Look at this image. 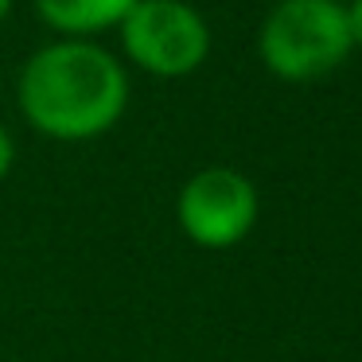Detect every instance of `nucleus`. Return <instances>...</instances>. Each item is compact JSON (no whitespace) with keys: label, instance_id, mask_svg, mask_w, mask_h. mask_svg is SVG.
Wrapping results in <instances>:
<instances>
[{"label":"nucleus","instance_id":"1","mask_svg":"<svg viewBox=\"0 0 362 362\" xmlns=\"http://www.w3.org/2000/svg\"><path fill=\"white\" fill-rule=\"evenodd\" d=\"M16 105L35 133L63 144L105 136L129 110V71L98 40L43 43L24 59Z\"/></svg>","mask_w":362,"mask_h":362},{"label":"nucleus","instance_id":"6","mask_svg":"<svg viewBox=\"0 0 362 362\" xmlns=\"http://www.w3.org/2000/svg\"><path fill=\"white\" fill-rule=\"evenodd\" d=\"M12 164H16V141H12L8 129L0 125V180L12 172Z\"/></svg>","mask_w":362,"mask_h":362},{"label":"nucleus","instance_id":"4","mask_svg":"<svg viewBox=\"0 0 362 362\" xmlns=\"http://www.w3.org/2000/svg\"><path fill=\"white\" fill-rule=\"evenodd\" d=\"M261 199L238 168H203L180 187L175 222L199 250H230L257 226Z\"/></svg>","mask_w":362,"mask_h":362},{"label":"nucleus","instance_id":"5","mask_svg":"<svg viewBox=\"0 0 362 362\" xmlns=\"http://www.w3.org/2000/svg\"><path fill=\"white\" fill-rule=\"evenodd\" d=\"M136 0H35V16L63 40H98L121 28Z\"/></svg>","mask_w":362,"mask_h":362},{"label":"nucleus","instance_id":"7","mask_svg":"<svg viewBox=\"0 0 362 362\" xmlns=\"http://www.w3.org/2000/svg\"><path fill=\"white\" fill-rule=\"evenodd\" d=\"M346 24H351L354 47H362V0H351V4H346Z\"/></svg>","mask_w":362,"mask_h":362},{"label":"nucleus","instance_id":"3","mask_svg":"<svg viewBox=\"0 0 362 362\" xmlns=\"http://www.w3.org/2000/svg\"><path fill=\"white\" fill-rule=\"evenodd\" d=\"M117 35L125 63L152 78H187L211 55V28L187 0H136Z\"/></svg>","mask_w":362,"mask_h":362},{"label":"nucleus","instance_id":"8","mask_svg":"<svg viewBox=\"0 0 362 362\" xmlns=\"http://www.w3.org/2000/svg\"><path fill=\"white\" fill-rule=\"evenodd\" d=\"M8 12H12V0H0V24L8 20Z\"/></svg>","mask_w":362,"mask_h":362},{"label":"nucleus","instance_id":"2","mask_svg":"<svg viewBox=\"0 0 362 362\" xmlns=\"http://www.w3.org/2000/svg\"><path fill=\"white\" fill-rule=\"evenodd\" d=\"M354 51L346 4L339 0H276L257 32V55L284 82H312L339 71Z\"/></svg>","mask_w":362,"mask_h":362}]
</instances>
